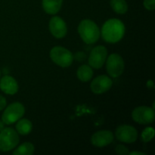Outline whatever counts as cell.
I'll list each match as a JSON object with an SVG mask.
<instances>
[{"label": "cell", "instance_id": "obj_8", "mask_svg": "<svg viewBox=\"0 0 155 155\" xmlns=\"http://www.w3.org/2000/svg\"><path fill=\"white\" fill-rule=\"evenodd\" d=\"M107 50L105 47L103 45H98L95 47L89 54V66L95 69L101 68L107 59Z\"/></svg>", "mask_w": 155, "mask_h": 155}, {"label": "cell", "instance_id": "obj_9", "mask_svg": "<svg viewBox=\"0 0 155 155\" xmlns=\"http://www.w3.org/2000/svg\"><path fill=\"white\" fill-rule=\"evenodd\" d=\"M117 139L124 143H133L137 140L138 132L133 127L130 125H120L115 132Z\"/></svg>", "mask_w": 155, "mask_h": 155}, {"label": "cell", "instance_id": "obj_1", "mask_svg": "<svg viewBox=\"0 0 155 155\" xmlns=\"http://www.w3.org/2000/svg\"><path fill=\"white\" fill-rule=\"evenodd\" d=\"M125 25L119 19H109L103 24L101 34L102 39L108 43H116L125 34Z\"/></svg>", "mask_w": 155, "mask_h": 155}, {"label": "cell", "instance_id": "obj_12", "mask_svg": "<svg viewBox=\"0 0 155 155\" xmlns=\"http://www.w3.org/2000/svg\"><path fill=\"white\" fill-rule=\"evenodd\" d=\"M114 141L113 133L110 130H100L94 133L91 138L92 145L98 148L107 146Z\"/></svg>", "mask_w": 155, "mask_h": 155}, {"label": "cell", "instance_id": "obj_10", "mask_svg": "<svg viewBox=\"0 0 155 155\" xmlns=\"http://www.w3.org/2000/svg\"><path fill=\"white\" fill-rule=\"evenodd\" d=\"M113 85L111 79L106 75H100L95 77L91 83V90L95 94H102L107 92Z\"/></svg>", "mask_w": 155, "mask_h": 155}, {"label": "cell", "instance_id": "obj_19", "mask_svg": "<svg viewBox=\"0 0 155 155\" xmlns=\"http://www.w3.org/2000/svg\"><path fill=\"white\" fill-rule=\"evenodd\" d=\"M154 130L152 127H146L142 133V139L144 142H148L154 138Z\"/></svg>", "mask_w": 155, "mask_h": 155}, {"label": "cell", "instance_id": "obj_16", "mask_svg": "<svg viewBox=\"0 0 155 155\" xmlns=\"http://www.w3.org/2000/svg\"><path fill=\"white\" fill-rule=\"evenodd\" d=\"M33 129V124L28 119H20L16 124V130L18 133L26 136L30 133Z\"/></svg>", "mask_w": 155, "mask_h": 155}, {"label": "cell", "instance_id": "obj_15", "mask_svg": "<svg viewBox=\"0 0 155 155\" xmlns=\"http://www.w3.org/2000/svg\"><path fill=\"white\" fill-rule=\"evenodd\" d=\"M77 76L79 80L82 82L89 81L93 77V71L92 68L89 65H82L78 68L77 72Z\"/></svg>", "mask_w": 155, "mask_h": 155}, {"label": "cell", "instance_id": "obj_24", "mask_svg": "<svg viewBox=\"0 0 155 155\" xmlns=\"http://www.w3.org/2000/svg\"><path fill=\"white\" fill-rule=\"evenodd\" d=\"M129 154L130 155H146L145 153L140 152V151H133V152H130Z\"/></svg>", "mask_w": 155, "mask_h": 155}, {"label": "cell", "instance_id": "obj_4", "mask_svg": "<svg viewBox=\"0 0 155 155\" xmlns=\"http://www.w3.org/2000/svg\"><path fill=\"white\" fill-rule=\"evenodd\" d=\"M51 61L61 68L70 67L74 61V55L71 51L61 46H55L50 51Z\"/></svg>", "mask_w": 155, "mask_h": 155}, {"label": "cell", "instance_id": "obj_13", "mask_svg": "<svg viewBox=\"0 0 155 155\" xmlns=\"http://www.w3.org/2000/svg\"><path fill=\"white\" fill-rule=\"evenodd\" d=\"M0 89L7 95H15L18 91V84L11 76H4L0 80Z\"/></svg>", "mask_w": 155, "mask_h": 155}, {"label": "cell", "instance_id": "obj_20", "mask_svg": "<svg viewBox=\"0 0 155 155\" xmlns=\"http://www.w3.org/2000/svg\"><path fill=\"white\" fill-rule=\"evenodd\" d=\"M115 151H116L117 154L120 155H127L130 153L127 147L123 145H118L115 148Z\"/></svg>", "mask_w": 155, "mask_h": 155}, {"label": "cell", "instance_id": "obj_21", "mask_svg": "<svg viewBox=\"0 0 155 155\" xmlns=\"http://www.w3.org/2000/svg\"><path fill=\"white\" fill-rule=\"evenodd\" d=\"M143 5L148 11H154L155 9V0H144Z\"/></svg>", "mask_w": 155, "mask_h": 155}, {"label": "cell", "instance_id": "obj_18", "mask_svg": "<svg viewBox=\"0 0 155 155\" xmlns=\"http://www.w3.org/2000/svg\"><path fill=\"white\" fill-rule=\"evenodd\" d=\"M110 5L116 13L124 15L128 11V5L125 0H110Z\"/></svg>", "mask_w": 155, "mask_h": 155}, {"label": "cell", "instance_id": "obj_7", "mask_svg": "<svg viewBox=\"0 0 155 155\" xmlns=\"http://www.w3.org/2000/svg\"><path fill=\"white\" fill-rule=\"evenodd\" d=\"M132 118L139 124H150L154 121V110L148 106H139L133 110Z\"/></svg>", "mask_w": 155, "mask_h": 155}, {"label": "cell", "instance_id": "obj_23", "mask_svg": "<svg viewBox=\"0 0 155 155\" xmlns=\"http://www.w3.org/2000/svg\"><path fill=\"white\" fill-rule=\"evenodd\" d=\"M154 86V82L152 81V80H148V82H147V87L148 88V89H153Z\"/></svg>", "mask_w": 155, "mask_h": 155}, {"label": "cell", "instance_id": "obj_14", "mask_svg": "<svg viewBox=\"0 0 155 155\" xmlns=\"http://www.w3.org/2000/svg\"><path fill=\"white\" fill-rule=\"evenodd\" d=\"M63 0H42L43 10L48 15H56L60 11Z\"/></svg>", "mask_w": 155, "mask_h": 155}, {"label": "cell", "instance_id": "obj_5", "mask_svg": "<svg viewBox=\"0 0 155 155\" xmlns=\"http://www.w3.org/2000/svg\"><path fill=\"white\" fill-rule=\"evenodd\" d=\"M25 108L20 102H14L9 104L2 115V120L5 124L11 125L19 120L24 115Z\"/></svg>", "mask_w": 155, "mask_h": 155}, {"label": "cell", "instance_id": "obj_17", "mask_svg": "<svg viewBox=\"0 0 155 155\" xmlns=\"http://www.w3.org/2000/svg\"><path fill=\"white\" fill-rule=\"evenodd\" d=\"M34 145L30 142H24L13 151L14 155H32L34 153Z\"/></svg>", "mask_w": 155, "mask_h": 155}, {"label": "cell", "instance_id": "obj_26", "mask_svg": "<svg viewBox=\"0 0 155 155\" xmlns=\"http://www.w3.org/2000/svg\"><path fill=\"white\" fill-rule=\"evenodd\" d=\"M0 77H1V71H0Z\"/></svg>", "mask_w": 155, "mask_h": 155}, {"label": "cell", "instance_id": "obj_25", "mask_svg": "<svg viewBox=\"0 0 155 155\" xmlns=\"http://www.w3.org/2000/svg\"><path fill=\"white\" fill-rule=\"evenodd\" d=\"M4 123H3L2 120H0V132L2 131V130H3V129L5 128L4 127Z\"/></svg>", "mask_w": 155, "mask_h": 155}, {"label": "cell", "instance_id": "obj_22", "mask_svg": "<svg viewBox=\"0 0 155 155\" xmlns=\"http://www.w3.org/2000/svg\"><path fill=\"white\" fill-rule=\"evenodd\" d=\"M6 107V99L5 97L0 95V111Z\"/></svg>", "mask_w": 155, "mask_h": 155}, {"label": "cell", "instance_id": "obj_3", "mask_svg": "<svg viewBox=\"0 0 155 155\" xmlns=\"http://www.w3.org/2000/svg\"><path fill=\"white\" fill-rule=\"evenodd\" d=\"M20 142L18 132L7 127L0 132V151L3 152L12 151L16 148Z\"/></svg>", "mask_w": 155, "mask_h": 155}, {"label": "cell", "instance_id": "obj_11", "mask_svg": "<svg viewBox=\"0 0 155 155\" xmlns=\"http://www.w3.org/2000/svg\"><path fill=\"white\" fill-rule=\"evenodd\" d=\"M49 30L53 36L57 39H61L66 36L68 27L65 21L58 16H54L50 19Z\"/></svg>", "mask_w": 155, "mask_h": 155}, {"label": "cell", "instance_id": "obj_6", "mask_svg": "<svg viewBox=\"0 0 155 155\" xmlns=\"http://www.w3.org/2000/svg\"><path fill=\"white\" fill-rule=\"evenodd\" d=\"M125 68V64L123 58L118 54H111L107 59L106 69L110 77L114 78L122 75Z\"/></svg>", "mask_w": 155, "mask_h": 155}, {"label": "cell", "instance_id": "obj_2", "mask_svg": "<svg viewBox=\"0 0 155 155\" xmlns=\"http://www.w3.org/2000/svg\"><path fill=\"white\" fill-rule=\"evenodd\" d=\"M78 32L83 42L94 44L99 39L101 31L97 24L91 20H83L78 26Z\"/></svg>", "mask_w": 155, "mask_h": 155}]
</instances>
